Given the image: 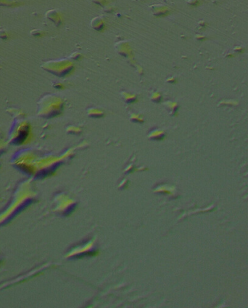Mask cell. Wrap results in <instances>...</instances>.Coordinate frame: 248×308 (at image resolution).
I'll return each instance as SVG.
<instances>
[{"label":"cell","mask_w":248,"mask_h":308,"mask_svg":"<svg viewBox=\"0 0 248 308\" xmlns=\"http://www.w3.org/2000/svg\"><path fill=\"white\" fill-rule=\"evenodd\" d=\"M98 254V251L96 249L93 250H89V251H87L84 252H81V253L75 254L70 257V260H78V259H81L85 257H91V256H96L97 254Z\"/></svg>","instance_id":"1"},{"label":"cell","mask_w":248,"mask_h":308,"mask_svg":"<svg viewBox=\"0 0 248 308\" xmlns=\"http://www.w3.org/2000/svg\"><path fill=\"white\" fill-rule=\"evenodd\" d=\"M32 202H33V200H26V201H25L24 202V203H23L22 205H20V206H19V207L18 208H17V209L13 212V214H12V215H10V216L7 219V220H6V221H5V222L3 223V225H5V224H7V222H9V221H10V220H11V219H13L15 216H16L17 215L20 214V213L21 211H23V209L26 208L28 207V206H29V205Z\"/></svg>","instance_id":"2"},{"label":"cell","mask_w":248,"mask_h":308,"mask_svg":"<svg viewBox=\"0 0 248 308\" xmlns=\"http://www.w3.org/2000/svg\"><path fill=\"white\" fill-rule=\"evenodd\" d=\"M76 207H77V203H73L72 205H70L69 207H68L65 210V211L63 212L62 215H63L64 216H70L71 214H73V213L75 211Z\"/></svg>","instance_id":"3"}]
</instances>
